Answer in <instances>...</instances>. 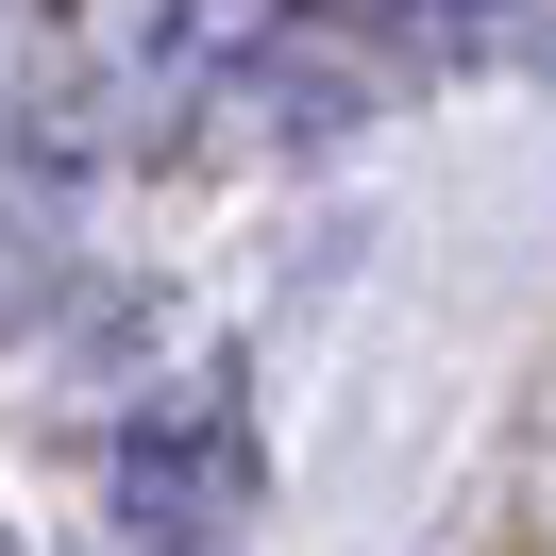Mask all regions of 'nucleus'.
I'll return each instance as SVG.
<instances>
[{"mask_svg": "<svg viewBox=\"0 0 556 556\" xmlns=\"http://www.w3.org/2000/svg\"><path fill=\"white\" fill-rule=\"evenodd\" d=\"M0 118H17V0H0Z\"/></svg>", "mask_w": 556, "mask_h": 556, "instance_id": "1", "label": "nucleus"}]
</instances>
